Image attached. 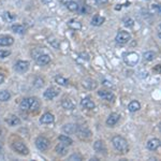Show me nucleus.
<instances>
[{
  "label": "nucleus",
  "instance_id": "1",
  "mask_svg": "<svg viewBox=\"0 0 161 161\" xmlns=\"http://www.w3.org/2000/svg\"><path fill=\"white\" fill-rule=\"evenodd\" d=\"M112 143L114 148L117 150L118 153L127 154L129 151V144L125 137H120V135H115L112 139Z\"/></svg>",
  "mask_w": 161,
  "mask_h": 161
},
{
  "label": "nucleus",
  "instance_id": "2",
  "mask_svg": "<svg viewBox=\"0 0 161 161\" xmlns=\"http://www.w3.org/2000/svg\"><path fill=\"white\" fill-rule=\"evenodd\" d=\"M19 106L23 111H37L40 107V102L35 97H30L23 100Z\"/></svg>",
  "mask_w": 161,
  "mask_h": 161
},
{
  "label": "nucleus",
  "instance_id": "3",
  "mask_svg": "<svg viewBox=\"0 0 161 161\" xmlns=\"http://www.w3.org/2000/svg\"><path fill=\"white\" fill-rule=\"evenodd\" d=\"M123 61L126 62L127 66L129 67H135L140 61V56L139 54L135 52H130L123 55Z\"/></svg>",
  "mask_w": 161,
  "mask_h": 161
},
{
  "label": "nucleus",
  "instance_id": "4",
  "mask_svg": "<svg viewBox=\"0 0 161 161\" xmlns=\"http://www.w3.org/2000/svg\"><path fill=\"white\" fill-rule=\"evenodd\" d=\"M12 148L15 150L16 153L21 154V155H28V153H29L28 147L21 141H14L12 143Z\"/></svg>",
  "mask_w": 161,
  "mask_h": 161
},
{
  "label": "nucleus",
  "instance_id": "5",
  "mask_svg": "<svg viewBox=\"0 0 161 161\" xmlns=\"http://www.w3.org/2000/svg\"><path fill=\"white\" fill-rule=\"evenodd\" d=\"M115 40H116V42H117L118 44H127L129 41L131 40V35H130V33H129L128 31L120 30V31L116 35Z\"/></svg>",
  "mask_w": 161,
  "mask_h": 161
},
{
  "label": "nucleus",
  "instance_id": "6",
  "mask_svg": "<svg viewBox=\"0 0 161 161\" xmlns=\"http://www.w3.org/2000/svg\"><path fill=\"white\" fill-rule=\"evenodd\" d=\"M35 146L38 147V149L44 151L49 147V141L44 137H39L35 140Z\"/></svg>",
  "mask_w": 161,
  "mask_h": 161
},
{
  "label": "nucleus",
  "instance_id": "7",
  "mask_svg": "<svg viewBox=\"0 0 161 161\" xmlns=\"http://www.w3.org/2000/svg\"><path fill=\"white\" fill-rule=\"evenodd\" d=\"M14 69L19 73H25L27 70L29 69V62L25 61V60H18L14 66Z\"/></svg>",
  "mask_w": 161,
  "mask_h": 161
},
{
  "label": "nucleus",
  "instance_id": "8",
  "mask_svg": "<svg viewBox=\"0 0 161 161\" xmlns=\"http://www.w3.org/2000/svg\"><path fill=\"white\" fill-rule=\"evenodd\" d=\"M76 135L78 137H80V140H86V139H89L91 137V132L89 131L87 128H83V127H78L76 129Z\"/></svg>",
  "mask_w": 161,
  "mask_h": 161
},
{
  "label": "nucleus",
  "instance_id": "9",
  "mask_svg": "<svg viewBox=\"0 0 161 161\" xmlns=\"http://www.w3.org/2000/svg\"><path fill=\"white\" fill-rule=\"evenodd\" d=\"M98 96L109 102H113L115 100V95L113 94L112 91L105 90V89H101V90L98 91Z\"/></svg>",
  "mask_w": 161,
  "mask_h": 161
},
{
  "label": "nucleus",
  "instance_id": "10",
  "mask_svg": "<svg viewBox=\"0 0 161 161\" xmlns=\"http://www.w3.org/2000/svg\"><path fill=\"white\" fill-rule=\"evenodd\" d=\"M58 95H59V90L57 88H55V87H49V88H47L44 91V97L48 100L56 98Z\"/></svg>",
  "mask_w": 161,
  "mask_h": 161
},
{
  "label": "nucleus",
  "instance_id": "11",
  "mask_svg": "<svg viewBox=\"0 0 161 161\" xmlns=\"http://www.w3.org/2000/svg\"><path fill=\"white\" fill-rule=\"evenodd\" d=\"M146 146H147V148L149 150H156L161 146V141L159 139L154 137V139H150L149 141H148Z\"/></svg>",
  "mask_w": 161,
  "mask_h": 161
},
{
  "label": "nucleus",
  "instance_id": "12",
  "mask_svg": "<svg viewBox=\"0 0 161 161\" xmlns=\"http://www.w3.org/2000/svg\"><path fill=\"white\" fill-rule=\"evenodd\" d=\"M119 118H120L119 114H117V113H112L106 119V126L109 127L115 126L116 123H118V120H119Z\"/></svg>",
  "mask_w": 161,
  "mask_h": 161
},
{
  "label": "nucleus",
  "instance_id": "13",
  "mask_svg": "<svg viewBox=\"0 0 161 161\" xmlns=\"http://www.w3.org/2000/svg\"><path fill=\"white\" fill-rule=\"evenodd\" d=\"M35 61H37V64L39 66H46V64H49V61H51V57L48 56V55H46V54H40L37 57Z\"/></svg>",
  "mask_w": 161,
  "mask_h": 161
},
{
  "label": "nucleus",
  "instance_id": "14",
  "mask_svg": "<svg viewBox=\"0 0 161 161\" xmlns=\"http://www.w3.org/2000/svg\"><path fill=\"white\" fill-rule=\"evenodd\" d=\"M5 123L11 127H15L18 126L19 123H21V119L16 115H9L8 117L5 118Z\"/></svg>",
  "mask_w": 161,
  "mask_h": 161
},
{
  "label": "nucleus",
  "instance_id": "15",
  "mask_svg": "<svg viewBox=\"0 0 161 161\" xmlns=\"http://www.w3.org/2000/svg\"><path fill=\"white\" fill-rule=\"evenodd\" d=\"M54 115L51 114V113H45V114H43L40 118V123H43V125H49V123H54Z\"/></svg>",
  "mask_w": 161,
  "mask_h": 161
},
{
  "label": "nucleus",
  "instance_id": "16",
  "mask_svg": "<svg viewBox=\"0 0 161 161\" xmlns=\"http://www.w3.org/2000/svg\"><path fill=\"white\" fill-rule=\"evenodd\" d=\"M14 43L13 37L11 35H1L0 37V45L1 46H9Z\"/></svg>",
  "mask_w": 161,
  "mask_h": 161
},
{
  "label": "nucleus",
  "instance_id": "17",
  "mask_svg": "<svg viewBox=\"0 0 161 161\" xmlns=\"http://www.w3.org/2000/svg\"><path fill=\"white\" fill-rule=\"evenodd\" d=\"M94 149L96 150L97 153H106V146H105L104 142H102V141H96L94 144Z\"/></svg>",
  "mask_w": 161,
  "mask_h": 161
},
{
  "label": "nucleus",
  "instance_id": "18",
  "mask_svg": "<svg viewBox=\"0 0 161 161\" xmlns=\"http://www.w3.org/2000/svg\"><path fill=\"white\" fill-rule=\"evenodd\" d=\"M83 86L86 89H89V90H92V89H96L98 84H97L96 80H91V78H86L83 80Z\"/></svg>",
  "mask_w": 161,
  "mask_h": 161
},
{
  "label": "nucleus",
  "instance_id": "19",
  "mask_svg": "<svg viewBox=\"0 0 161 161\" xmlns=\"http://www.w3.org/2000/svg\"><path fill=\"white\" fill-rule=\"evenodd\" d=\"M68 27H69L70 29L78 31V30H80V28H82V24H80V21H78V19L72 18L68 21Z\"/></svg>",
  "mask_w": 161,
  "mask_h": 161
},
{
  "label": "nucleus",
  "instance_id": "20",
  "mask_svg": "<svg viewBox=\"0 0 161 161\" xmlns=\"http://www.w3.org/2000/svg\"><path fill=\"white\" fill-rule=\"evenodd\" d=\"M61 105H62V107H64V110L71 111V110H74V109H75V103L71 99H68V98H66V99L62 100Z\"/></svg>",
  "mask_w": 161,
  "mask_h": 161
},
{
  "label": "nucleus",
  "instance_id": "21",
  "mask_svg": "<svg viewBox=\"0 0 161 161\" xmlns=\"http://www.w3.org/2000/svg\"><path fill=\"white\" fill-rule=\"evenodd\" d=\"M80 105L87 110H92L95 109V102L90 99V98H84L82 101H80Z\"/></svg>",
  "mask_w": 161,
  "mask_h": 161
},
{
  "label": "nucleus",
  "instance_id": "22",
  "mask_svg": "<svg viewBox=\"0 0 161 161\" xmlns=\"http://www.w3.org/2000/svg\"><path fill=\"white\" fill-rule=\"evenodd\" d=\"M55 150H56V153L58 154V155H60V156H64V155H67V151H68L67 145L60 142V143H59V144L56 146V148H55Z\"/></svg>",
  "mask_w": 161,
  "mask_h": 161
},
{
  "label": "nucleus",
  "instance_id": "23",
  "mask_svg": "<svg viewBox=\"0 0 161 161\" xmlns=\"http://www.w3.org/2000/svg\"><path fill=\"white\" fill-rule=\"evenodd\" d=\"M140 109H141V104H140L139 101H135V100L131 101L128 104V110H129V112H131V113L137 112Z\"/></svg>",
  "mask_w": 161,
  "mask_h": 161
},
{
  "label": "nucleus",
  "instance_id": "24",
  "mask_svg": "<svg viewBox=\"0 0 161 161\" xmlns=\"http://www.w3.org/2000/svg\"><path fill=\"white\" fill-rule=\"evenodd\" d=\"M104 21H105V18L103 16L97 14V15H95L94 17H92V19H91V25H94V26H101Z\"/></svg>",
  "mask_w": 161,
  "mask_h": 161
},
{
  "label": "nucleus",
  "instance_id": "25",
  "mask_svg": "<svg viewBox=\"0 0 161 161\" xmlns=\"http://www.w3.org/2000/svg\"><path fill=\"white\" fill-rule=\"evenodd\" d=\"M76 129H78V126L74 125V123H67L64 126V131L68 134H72L76 132Z\"/></svg>",
  "mask_w": 161,
  "mask_h": 161
},
{
  "label": "nucleus",
  "instance_id": "26",
  "mask_svg": "<svg viewBox=\"0 0 161 161\" xmlns=\"http://www.w3.org/2000/svg\"><path fill=\"white\" fill-rule=\"evenodd\" d=\"M12 30H13L15 33H18V35H24L25 32H26V28H25V26L19 25V24L13 25V26H12Z\"/></svg>",
  "mask_w": 161,
  "mask_h": 161
},
{
  "label": "nucleus",
  "instance_id": "27",
  "mask_svg": "<svg viewBox=\"0 0 161 161\" xmlns=\"http://www.w3.org/2000/svg\"><path fill=\"white\" fill-rule=\"evenodd\" d=\"M143 57H144V59L145 60H147V61H153V60H155V58H156V53L153 51H147L144 53Z\"/></svg>",
  "mask_w": 161,
  "mask_h": 161
},
{
  "label": "nucleus",
  "instance_id": "28",
  "mask_svg": "<svg viewBox=\"0 0 161 161\" xmlns=\"http://www.w3.org/2000/svg\"><path fill=\"white\" fill-rule=\"evenodd\" d=\"M55 82L60 86H68V84H69V80L67 78H64V76H61V75H57L55 78Z\"/></svg>",
  "mask_w": 161,
  "mask_h": 161
},
{
  "label": "nucleus",
  "instance_id": "29",
  "mask_svg": "<svg viewBox=\"0 0 161 161\" xmlns=\"http://www.w3.org/2000/svg\"><path fill=\"white\" fill-rule=\"evenodd\" d=\"M58 139H59L60 142L64 143V144H66L67 146H70V145L73 144V140L71 139V137H67V135H59Z\"/></svg>",
  "mask_w": 161,
  "mask_h": 161
},
{
  "label": "nucleus",
  "instance_id": "30",
  "mask_svg": "<svg viewBox=\"0 0 161 161\" xmlns=\"http://www.w3.org/2000/svg\"><path fill=\"white\" fill-rule=\"evenodd\" d=\"M67 8L71 12H76L80 9V7H78V2H75V1H69V2H67Z\"/></svg>",
  "mask_w": 161,
  "mask_h": 161
},
{
  "label": "nucleus",
  "instance_id": "31",
  "mask_svg": "<svg viewBox=\"0 0 161 161\" xmlns=\"http://www.w3.org/2000/svg\"><path fill=\"white\" fill-rule=\"evenodd\" d=\"M10 98H11V95H10L9 91H7V90L0 91V101L5 102V101H8Z\"/></svg>",
  "mask_w": 161,
  "mask_h": 161
},
{
  "label": "nucleus",
  "instance_id": "32",
  "mask_svg": "<svg viewBox=\"0 0 161 161\" xmlns=\"http://www.w3.org/2000/svg\"><path fill=\"white\" fill-rule=\"evenodd\" d=\"M15 18H16V16L14 15V14L10 13V12H4V13H3V19H4L5 21H8V23L13 21Z\"/></svg>",
  "mask_w": 161,
  "mask_h": 161
},
{
  "label": "nucleus",
  "instance_id": "33",
  "mask_svg": "<svg viewBox=\"0 0 161 161\" xmlns=\"http://www.w3.org/2000/svg\"><path fill=\"white\" fill-rule=\"evenodd\" d=\"M43 85H44V80L41 78H37L33 82V86L35 88H41V87H43Z\"/></svg>",
  "mask_w": 161,
  "mask_h": 161
},
{
  "label": "nucleus",
  "instance_id": "34",
  "mask_svg": "<svg viewBox=\"0 0 161 161\" xmlns=\"http://www.w3.org/2000/svg\"><path fill=\"white\" fill-rule=\"evenodd\" d=\"M48 42H49V44H51L53 47H55L56 49H58L59 46H60V44H59L58 40H56V39H49L48 40Z\"/></svg>",
  "mask_w": 161,
  "mask_h": 161
},
{
  "label": "nucleus",
  "instance_id": "35",
  "mask_svg": "<svg viewBox=\"0 0 161 161\" xmlns=\"http://www.w3.org/2000/svg\"><path fill=\"white\" fill-rule=\"evenodd\" d=\"M11 55L10 51H7V49H0V58H5Z\"/></svg>",
  "mask_w": 161,
  "mask_h": 161
},
{
  "label": "nucleus",
  "instance_id": "36",
  "mask_svg": "<svg viewBox=\"0 0 161 161\" xmlns=\"http://www.w3.org/2000/svg\"><path fill=\"white\" fill-rule=\"evenodd\" d=\"M123 24H125L126 27H132L134 25V21H133V19H131V18H127L123 21Z\"/></svg>",
  "mask_w": 161,
  "mask_h": 161
},
{
  "label": "nucleus",
  "instance_id": "37",
  "mask_svg": "<svg viewBox=\"0 0 161 161\" xmlns=\"http://www.w3.org/2000/svg\"><path fill=\"white\" fill-rule=\"evenodd\" d=\"M69 159L70 160H82V156L80 155H78V154H73V155H71L69 157Z\"/></svg>",
  "mask_w": 161,
  "mask_h": 161
},
{
  "label": "nucleus",
  "instance_id": "38",
  "mask_svg": "<svg viewBox=\"0 0 161 161\" xmlns=\"http://www.w3.org/2000/svg\"><path fill=\"white\" fill-rule=\"evenodd\" d=\"M78 57H80V58H82L83 60H85V61H88V60H89V55L87 53H85V52L80 53V55H78Z\"/></svg>",
  "mask_w": 161,
  "mask_h": 161
},
{
  "label": "nucleus",
  "instance_id": "39",
  "mask_svg": "<svg viewBox=\"0 0 161 161\" xmlns=\"http://www.w3.org/2000/svg\"><path fill=\"white\" fill-rule=\"evenodd\" d=\"M153 71L155 73H157V74H161V64L155 66V67L153 68Z\"/></svg>",
  "mask_w": 161,
  "mask_h": 161
},
{
  "label": "nucleus",
  "instance_id": "40",
  "mask_svg": "<svg viewBox=\"0 0 161 161\" xmlns=\"http://www.w3.org/2000/svg\"><path fill=\"white\" fill-rule=\"evenodd\" d=\"M153 9L158 13H161V4H153Z\"/></svg>",
  "mask_w": 161,
  "mask_h": 161
},
{
  "label": "nucleus",
  "instance_id": "41",
  "mask_svg": "<svg viewBox=\"0 0 161 161\" xmlns=\"http://www.w3.org/2000/svg\"><path fill=\"white\" fill-rule=\"evenodd\" d=\"M95 1H96V3H98V4H104L109 0H95Z\"/></svg>",
  "mask_w": 161,
  "mask_h": 161
},
{
  "label": "nucleus",
  "instance_id": "42",
  "mask_svg": "<svg viewBox=\"0 0 161 161\" xmlns=\"http://www.w3.org/2000/svg\"><path fill=\"white\" fill-rule=\"evenodd\" d=\"M3 82H4V76H3V74H1V73H0V85H1Z\"/></svg>",
  "mask_w": 161,
  "mask_h": 161
},
{
  "label": "nucleus",
  "instance_id": "43",
  "mask_svg": "<svg viewBox=\"0 0 161 161\" xmlns=\"http://www.w3.org/2000/svg\"><path fill=\"white\" fill-rule=\"evenodd\" d=\"M41 1H42L43 3H45V4H48V3H51L53 0H41Z\"/></svg>",
  "mask_w": 161,
  "mask_h": 161
},
{
  "label": "nucleus",
  "instance_id": "44",
  "mask_svg": "<svg viewBox=\"0 0 161 161\" xmlns=\"http://www.w3.org/2000/svg\"><path fill=\"white\" fill-rule=\"evenodd\" d=\"M117 5H118V7H116V8H115L116 10H119V9H121V5H120V7H119V4H117Z\"/></svg>",
  "mask_w": 161,
  "mask_h": 161
},
{
  "label": "nucleus",
  "instance_id": "45",
  "mask_svg": "<svg viewBox=\"0 0 161 161\" xmlns=\"http://www.w3.org/2000/svg\"><path fill=\"white\" fill-rule=\"evenodd\" d=\"M1 159H3V156L2 155H0V160H1Z\"/></svg>",
  "mask_w": 161,
  "mask_h": 161
},
{
  "label": "nucleus",
  "instance_id": "46",
  "mask_svg": "<svg viewBox=\"0 0 161 161\" xmlns=\"http://www.w3.org/2000/svg\"><path fill=\"white\" fill-rule=\"evenodd\" d=\"M158 35H159V38H160V39H161V32H160V33H159Z\"/></svg>",
  "mask_w": 161,
  "mask_h": 161
},
{
  "label": "nucleus",
  "instance_id": "47",
  "mask_svg": "<svg viewBox=\"0 0 161 161\" xmlns=\"http://www.w3.org/2000/svg\"><path fill=\"white\" fill-rule=\"evenodd\" d=\"M0 150H1V145H0Z\"/></svg>",
  "mask_w": 161,
  "mask_h": 161
},
{
  "label": "nucleus",
  "instance_id": "48",
  "mask_svg": "<svg viewBox=\"0 0 161 161\" xmlns=\"http://www.w3.org/2000/svg\"><path fill=\"white\" fill-rule=\"evenodd\" d=\"M160 28H161V24H160Z\"/></svg>",
  "mask_w": 161,
  "mask_h": 161
}]
</instances>
